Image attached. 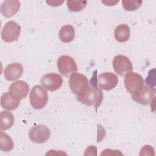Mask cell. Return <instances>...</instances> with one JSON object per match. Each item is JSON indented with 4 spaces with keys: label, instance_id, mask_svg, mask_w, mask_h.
<instances>
[{
    "label": "cell",
    "instance_id": "obj_1",
    "mask_svg": "<svg viewBox=\"0 0 156 156\" xmlns=\"http://www.w3.org/2000/svg\"><path fill=\"white\" fill-rule=\"evenodd\" d=\"M103 96L102 90L97 86L94 79L92 77L90 80V85L86 93L82 96L77 98V100L88 106L94 105L97 108L102 104Z\"/></svg>",
    "mask_w": 156,
    "mask_h": 156
},
{
    "label": "cell",
    "instance_id": "obj_2",
    "mask_svg": "<svg viewBox=\"0 0 156 156\" xmlns=\"http://www.w3.org/2000/svg\"><path fill=\"white\" fill-rule=\"evenodd\" d=\"M89 81L87 77L79 73H72L69 78V85L77 98L82 96L89 87Z\"/></svg>",
    "mask_w": 156,
    "mask_h": 156
},
{
    "label": "cell",
    "instance_id": "obj_3",
    "mask_svg": "<svg viewBox=\"0 0 156 156\" xmlns=\"http://www.w3.org/2000/svg\"><path fill=\"white\" fill-rule=\"evenodd\" d=\"M124 85L132 97L138 95L144 87L143 77L138 73L129 71L124 76Z\"/></svg>",
    "mask_w": 156,
    "mask_h": 156
},
{
    "label": "cell",
    "instance_id": "obj_4",
    "mask_svg": "<svg viewBox=\"0 0 156 156\" xmlns=\"http://www.w3.org/2000/svg\"><path fill=\"white\" fill-rule=\"evenodd\" d=\"M29 100L34 108L41 109L48 102V92L44 87L40 85H35L30 92Z\"/></svg>",
    "mask_w": 156,
    "mask_h": 156
},
{
    "label": "cell",
    "instance_id": "obj_5",
    "mask_svg": "<svg viewBox=\"0 0 156 156\" xmlns=\"http://www.w3.org/2000/svg\"><path fill=\"white\" fill-rule=\"evenodd\" d=\"M21 33V27L14 21L5 23L1 31V38L7 43L13 42L18 38Z\"/></svg>",
    "mask_w": 156,
    "mask_h": 156
},
{
    "label": "cell",
    "instance_id": "obj_6",
    "mask_svg": "<svg viewBox=\"0 0 156 156\" xmlns=\"http://www.w3.org/2000/svg\"><path fill=\"white\" fill-rule=\"evenodd\" d=\"M51 132L49 128L43 124L32 127L29 132L30 140L35 143L41 144L45 143L50 137Z\"/></svg>",
    "mask_w": 156,
    "mask_h": 156
},
{
    "label": "cell",
    "instance_id": "obj_7",
    "mask_svg": "<svg viewBox=\"0 0 156 156\" xmlns=\"http://www.w3.org/2000/svg\"><path fill=\"white\" fill-rule=\"evenodd\" d=\"M57 68L59 72L65 77L76 73L77 66L74 60L69 55H61L57 60Z\"/></svg>",
    "mask_w": 156,
    "mask_h": 156
},
{
    "label": "cell",
    "instance_id": "obj_8",
    "mask_svg": "<svg viewBox=\"0 0 156 156\" xmlns=\"http://www.w3.org/2000/svg\"><path fill=\"white\" fill-rule=\"evenodd\" d=\"M41 83L44 88L54 91L58 90L63 84L62 77L57 73H48L41 78Z\"/></svg>",
    "mask_w": 156,
    "mask_h": 156
},
{
    "label": "cell",
    "instance_id": "obj_9",
    "mask_svg": "<svg viewBox=\"0 0 156 156\" xmlns=\"http://www.w3.org/2000/svg\"><path fill=\"white\" fill-rule=\"evenodd\" d=\"M112 65L114 71L121 76H124L126 72L133 71L132 62L128 57L123 55H116L113 59Z\"/></svg>",
    "mask_w": 156,
    "mask_h": 156
},
{
    "label": "cell",
    "instance_id": "obj_10",
    "mask_svg": "<svg viewBox=\"0 0 156 156\" xmlns=\"http://www.w3.org/2000/svg\"><path fill=\"white\" fill-rule=\"evenodd\" d=\"M29 91L28 84L23 80H16L9 87V92L15 99L20 101L26 97Z\"/></svg>",
    "mask_w": 156,
    "mask_h": 156
},
{
    "label": "cell",
    "instance_id": "obj_11",
    "mask_svg": "<svg viewBox=\"0 0 156 156\" xmlns=\"http://www.w3.org/2000/svg\"><path fill=\"white\" fill-rule=\"evenodd\" d=\"M97 82L101 89L109 91L113 89L117 85L118 77L113 73H102L98 76Z\"/></svg>",
    "mask_w": 156,
    "mask_h": 156
},
{
    "label": "cell",
    "instance_id": "obj_12",
    "mask_svg": "<svg viewBox=\"0 0 156 156\" xmlns=\"http://www.w3.org/2000/svg\"><path fill=\"white\" fill-rule=\"evenodd\" d=\"M23 73V66L19 63H12L8 65L4 70V76L8 81L19 79Z\"/></svg>",
    "mask_w": 156,
    "mask_h": 156
},
{
    "label": "cell",
    "instance_id": "obj_13",
    "mask_svg": "<svg viewBox=\"0 0 156 156\" xmlns=\"http://www.w3.org/2000/svg\"><path fill=\"white\" fill-rule=\"evenodd\" d=\"M20 8V2L18 1H4L1 5V12L6 18H10L16 14Z\"/></svg>",
    "mask_w": 156,
    "mask_h": 156
},
{
    "label": "cell",
    "instance_id": "obj_14",
    "mask_svg": "<svg viewBox=\"0 0 156 156\" xmlns=\"http://www.w3.org/2000/svg\"><path fill=\"white\" fill-rule=\"evenodd\" d=\"M154 94L155 90L152 88L147 85H144L140 93L135 96L132 97V98L133 100L139 104L146 105L152 100L154 96Z\"/></svg>",
    "mask_w": 156,
    "mask_h": 156
},
{
    "label": "cell",
    "instance_id": "obj_15",
    "mask_svg": "<svg viewBox=\"0 0 156 156\" xmlns=\"http://www.w3.org/2000/svg\"><path fill=\"white\" fill-rule=\"evenodd\" d=\"M130 35V29L127 24H121L118 25L115 29L114 36L115 39L121 43L127 41Z\"/></svg>",
    "mask_w": 156,
    "mask_h": 156
},
{
    "label": "cell",
    "instance_id": "obj_16",
    "mask_svg": "<svg viewBox=\"0 0 156 156\" xmlns=\"http://www.w3.org/2000/svg\"><path fill=\"white\" fill-rule=\"evenodd\" d=\"M20 101L13 99L9 92L4 93L1 98V105L4 109L8 110H15L20 105Z\"/></svg>",
    "mask_w": 156,
    "mask_h": 156
},
{
    "label": "cell",
    "instance_id": "obj_17",
    "mask_svg": "<svg viewBox=\"0 0 156 156\" xmlns=\"http://www.w3.org/2000/svg\"><path fill=\"white\" fill-rule=\"evenodd\" d=\"M58 35L62 42L66 43L71 42L75 37V29L71 25H65L60 29Z\"/></svg>",
    "mask_w": 156,
    "mask_h": 156
},
{
    "label": "cell",
    "instance_id": "obj_18",
    "mask_svg": "<svg viewBox=\"0 0 156 156\" xmlns=\"http://www.w3.org/2000/svg\"><path fill=\"white\" fill-rule=\"evenodd\" d=\"M14 121V116L11 112L2 111L0 114V129L1 130L9 129L13 125Z\"/></svg>",
    "mask_w": 156,
    "mask_h": 156
},
{
    "label": "cell",
    "instance_id": "obj_19",
    "mask_svg": "<svg viewBox=\"0 0 156 156\" xmlns=\"http://www.w3.org/2000/svg\"><path fill=\"white\" fill-rule=\"evenodd\" d=\"M13 147L12 138L2 131L0 132V149L5 152L11 151Z\"/></svg>",
    "mask_w": 156,
    "mask_h": 156
},
{
    "label": "cell",
    "instance_id": "obj_20",
    "mask_svg": "<svg viewBox=\"0 0 156 156\" xmlns=\"http://www.w3.org/2000/svg\"><path fill=\"white\" fill-rule=\"evenodd\" d=\"M68 9L71 12H79L85 9L87 5V1L68 0L66 1Z\"/></svg>",
    "mask_w": 156,
    "mask_h": 156
},
{
    "label": "cell",
    "instance_id": "obj_21",
    "mask_svg": "<svg viewBox=\"0 0 156 156\" xmlns=\"http://www.w3.org/2000/svg\"><path fill=\"white\" fill-rule=\"evenodd\" d=\"M143 3L142 1H129L123 0L122 1V6L126 10L133 11L139 9Z\"/></svg>",
    "mask_w": 156,
    "mask_h": 156
}]
</instances>
